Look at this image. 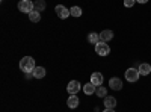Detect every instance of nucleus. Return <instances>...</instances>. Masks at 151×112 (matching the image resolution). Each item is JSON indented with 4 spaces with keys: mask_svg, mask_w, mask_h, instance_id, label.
Here are the masks:
<instances>
[{
    "mask_svg": "<svg viewBox=\"0 0 151 112\" xmlns=\"http://www.w3.org/2000/svg\"><path fill=\"white\" fill-rule=\"evenodd\" d=\"M35 59L32 56H24L21 61H20V68L24 74H27V73H32L35 70Z\"/></svg>",
    "mask_w": 151,
    "mask_h": 112,
    "instance_id": "obj_1",
    "label": "nucleus"
},
{
    "mask_svg": "<svg viewBox=\"0 0 151 112\" xmlns=\"http://www.w3.org/2000/svg\"><path fill=\"white\" fill-rule=\"evenodd\" d=\"M95 53L98 56H107L110 53V47L107 43H103V41H100L95 44Z\"/></svg>",
    "mask_w": 151,
    "mask_h": 112,
    "instance_id": "obj_2",
    "label": "nucleus"
},
{
    "mask_svg": "<svg viewBox=\"0 0 151 112\" xmlns=\"http://www.w3.org/2000/svg\"><path fill=\"white\" fill-rule=\"evenodd\" d=\"M18 9H20V12L29 14V12H32L35 9V6H33L32 0H20V2H18Z\"/></svg>",
    "mask_w": 151,
    "mask_h": 112,
    "instance_id": "obj_3",
    "label": "nucleus"
},
{
    "mask_svg": "<svg viewBox=\"0 0 151 112\" xmlns=\"http://www.w3.org/2000/svg\"><path fill=\"white\" fill-rule=\"evenodd\" d=\"M80 88H82V85H80L79 80H70V83L67 85V91H68L70 95L77 94V92L80 91Z\"/></svg>",
    "mask_w": 151,
    "mask_h": 112,
    "instance_id": "obj_4",
    "label": "nucleus"
},
{
    "mask_svg": "<svg viewBox=\"0 0 151 112\" xmlns=\"http://www.w3.org/2000/svg\"><path fill=\"white\" fill-rule=\"evenodd\" d=\"M139 76H141V73L136 68H129L127 71H125V79H127L129 82H137L139 80Z\"/></svg>",
    "mask_w": 151,
    "mask_h": 112,
    "instance_id": "obj_5",
    "label": "nucleus"
},
{
    "mask_svg": "<svg viewBox=\"0 0 151 112\" xmlns=\"http://www.w3.org/2000/svg\"><path fill=\"white\" fill-rule=\"evenodd\" d=\"M55 11H56L58 17H59V18H62V20H65V18H68V17L71 15L70 9H68V8H65L64 5H58V6L55 8Z\"/></svg>",
    "mask_w": 151,
    "mask_h": 112,
    "instance_id": "obj_6",
    "label": "nucleus"
},
{
    "mask_svg": "<svg viewBox=\"0 0 151 112\" xmlns=\"http://www.w3.org/2000/svg\"><path fill=\"white\" fill-rule=\"evenodd\" d=\"M109 86H110L113 91H119V90L122 88V82H121L119 77H112V79L109 80Z\"/></svg>",
    "mask_w": 151,
    "mask_h": 112,
    "instance_id": "obj_7",
    "label": "nucleus"
},
{
    "mask_svg": "<svg viewBox=\"0 0 151 112\" xmlns=\"http://www.w3.org/2000/svg\"><path fill=\"white\" fill-rule=\"evenodd\" d=\"M103 105H104L106 109H113V108L116 106V98H115V97H112V95H106Z\"/></svg>",
    "mask_w": 151,
    "mask_h": 112,
    "instance_id": "obj_8",
    "label": "nucleus"
},
{
    "mask_svg": "<svg viewBox=\"0 0 151 112\" xmlns=\"http://www.w3.org/2000/svg\"><path fill=\"white\" fill-rule=\"evenodd\" d=\"M103 74L101 73H92L91 74V82L95 85V86H100V85H103Z\"/></svg>",
    "mask_w": 151,
    "mask_h": 112,
    "instance_id": "obj_9",
    "label": "nucleus"
},
{
    "mask_svg": "<svg viewBox=\"0 0 151 112\" xmlns=\"http://www.w3.org/2000/svg\"><path fill=\"white\" fill-rule=\"evenodd\" d=\"M112 38H113V32H112V30L106 29V30H103V32H100V41H103V43H109Z\"/></svg>",
    "mask_w": 151,
    "mask_h": 112,
    "instance_id": "obj_10",
    "label": "nucleus"
},
{
    "mask_svg": "<svg viewBox=\"0 0 151 112\" xmlns=\"http://www.w3.org/2000/svg\"><path fill=\"white\" fill-rule=\"evenodd\" d=\"M79 103H80V102H79V97L76 95V94H74V95H70L68 100H67V105H68L70 109H76V108L79 106Z\"/></svg>",
    "mask_w": 151,
    "mask_h": 112,
    "instance_id": "obj_11",
    "label": "nucleus"
},
{
    "mask_svg": "<svg viewBox=\"0 0 151 112\" xmlns=\"http://www.w3.org/2000/svg\"><path fill=\"white\" fill-rule=\"evenodd\" d=\"M95 90H97V86H95L92 82H88V83L83 85V92H85L86 95H92V94L95 92Z\"/></svg>",
    "mask_w": 151,
    "mask_h": 112,
    "instance_id": "obj_12",
    "label": "nucleus"
},
{
    "mask_svg": "<svg viewBox=\"0 0 151 112\" xmlns=\"http://www.w3.org/2000/svg\"><path fill=\"white\" fill-rule=\"evenodd\" d=\"M32 73H33V77H35V79H42V77H45V68H44V67H35V70H33Z\"/></svg>",
    "mask_w": 151,
    "mask_h": 112,
    "instance_id": "obj_13",
    "label": "nucleus"
},
{
    "mask_svg": "<svg viewBox=\"0 0 151 112\" xmlns=\"http://www.w3.org/2000/svg\"><path fill=\"white\" fill-rule=\"evenodd\" d=\"M139 73H141V76H148V74L151 73V65L147 64V62L141 64V65H139Z\"/></svg>",
    "mask_w": 151,
    "mask_h": 112,
    "instance_id": "obj_14",
    "label": "nucleus"
},
{
    "mask_svg": "<svg viewBox=\"0 0 151 112\" xmlns=\"http://www.w3.org/2000/svg\"><path fill=\"white\" fill-rule=\"evenodd\" d=\"M33 6H35V11L41 12V11H45V0H35L33 2Z\"/></svg>",
    "mask_w": 151,
    "mask_h": 112,
    "instance_id": "obj_15",
    "label": "nucleus"
},
{
    "mask_svg": "<svg viewBox=\"0 0 151 112\" xmlns=\"http://www.w3.org/2000/svg\"><path fill=\"white\" fill-rule=\"evenodd\" d=\"M29 20L32 21V23H38V21H40L41 20V14H40V12H38V11H32V12H29Z\"/></svg>",
    "mask_w": 151,
    "mask_h": 112,
    "instance_id": "obj_16",
    "label": "nucleus"
},
{
    "mask_svg": "<svg viewBox=\"0 0 151 112\" xmlns=\"http://www.w3.org/2000/svg\"><path fill=\"white\" fill-rule=\"evenodd\" d=\"M88 41H89V44H97V43H100V33L91 32L89 35H88Z\"/></svg>",
    "mask_w": 151,
    "mask_h": 112,
    "instance_id": "obj_17",
    "label": "nucleus"
},
{
    "mask_svg": "<svg viewBox=\"0 0 151 112\" xmlns=\"http://www.w3.org/2000/svg\"><path fill=\"white\" fill-rule=\"evenodd\" d=\"M106 92H107V90L104 88L103 85L97 86V90H95V95H97V97H101V98H104V97H106Z\"/></svg>",
    "mask_w": 151,
    "mask_h": 112,
    "instance_id": "obj_18",
    "label": "nucleus"
},
{
    "mask_svg": "<svg viewBox=\"0 0 151 112\" xmlns=\"http://www.w3.org/2000/svg\"><path fill=\"white\" fill-rule=\"evenodd\" d=\"M70 12H71V17H82V8L80 6L70 8Z\"/></svg>",
    "mask_w": 151,
    "mask_h": 112,
    "instance_id": "obj_19",
    "label": "nucleus"
},
{
    "mask_svg": "<svg viewBox=\"0 0 151 112\" xmlns=\"http://www.w3.org/2000/svg\"><path fill=\"white\" fill-rule=\"evenodd\" d=\"M134 2H136V0H124V6L125 8H133Z\"/></svg>",
    "mask_w": 151,
    "mask_h": 112,
    "instance_id": "obj_20",
    "label": "nucleus"
},
{
    "mask_svg": "<svg viewBox=\"0 0 151 112\" xmlns=\"http://www.w3.org/2000/svg\"><path fill=\"white\" fill-rule=\"evenodd\" d=\"M136 2H137V3H147L148 0H136Z\"/></svg>",
    "mask_w": 151,
    "mask_h": 112,
    "instance_id": "obj_21",
    "label": "nucleus"
},
{
    "mask_svg": "<svg viewBox=\"0 0 151 112\" xmlns=\"http://www.w3.org/2000/svg\"><path fill=\"white\" fill-rule=\"evenodd\" d=\"M103 112H115V111H113V109H106V108H104V111H103Z\"/></svg>",
    "mask_w": 151,
    "mask_h": 112,
    "instance_id": "obj_22",
    "label": "nucleus"
}]
</instances>
